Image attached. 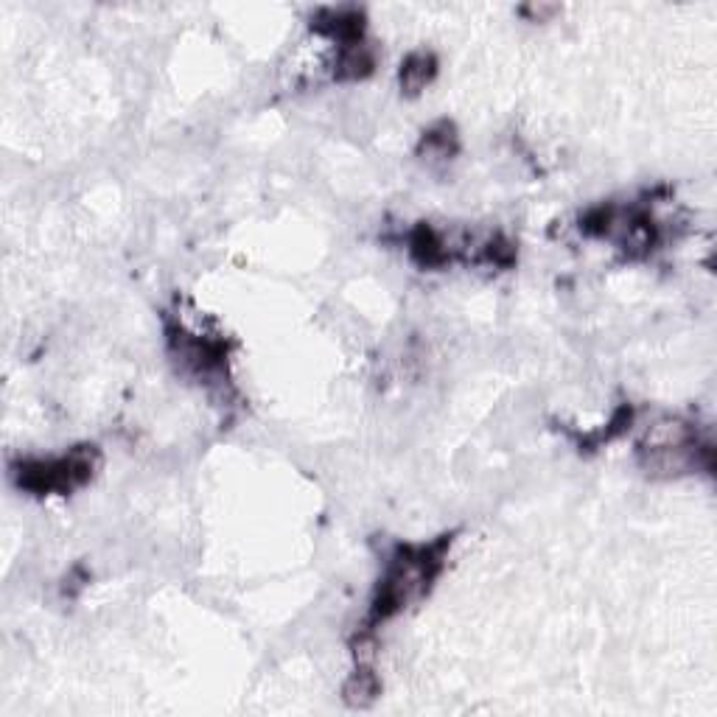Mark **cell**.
Listing matches in <instances>:
<instances>
[{
    "mask_svg": "<svg viewBox=\"0 0 717 717\" xmlns=\"http://www.w3.org/2000/svg\"><path fill=\"white\" fill-rule=\"evenodd\" d=\"M376 70V51L368 40L359 43L337 45L334 63H331V76L334 81H362Z\"/></svg>",
    "mask_w": 717,
    "mask_h": 717,
    "instance_id": "obj_3",
    "label": "cell"
},
{
    "mask_svg": "<svg viewBox=\"0 0 717 717\" xmlns=\"http://www.w3.org/2000/svg\"><path fill=\"white\" fill-rule=\"evenodd\" d=\"M451 544H455V536H440L426 544H399L381 569L379 586L370 600L362 630L376 634L381 625H388L390 619L421 603L446 569Z\"/></svg>",
    "mask_w": 717,
    "mask_h": 717,
    "instance_id": "obj_1",
    "label": "cell"
},
{
    "mask_svg": "<svg viewBox=\"0 0 717 717\" xmlns=\"http://www.w3.org/2000/svg\"><path fill=\"white\" fill-rule=\"evenodd\" d=\"M101 466V455L96 446H74L59 457H29L12 466V477L20 491L34 496L51 493H74L88 485Z\"/></svg>",
    "mask_w": 717,
    "mask_h": 717,
    "instance_id": "obj_2",
    "label": "cell"
},
{
    "mask_svg": "<svg viewBox=\"0 0 717 717\" xmlns=\"http://www.w3.org/2000/svg\"><path fill=\"white\" fill-rule=\"evenodd\" d=\"M381 695V679L373 664L356 661V668L343 684V701L350 709H370Z\"/></svg>",
    "mask_w": 717,
    "mask_h": 717,
    "instance_id": "obj_6",
    "label": "cell"
},
{
    "mask_svg": "<svg viewBox=\"0 0 717 717\" xmlns=\"http://www.w3.org/2000/svg\"><path fill=\"white\" fill-rule=\"evenodd\" d=\"M460 152V135H457V126L451 121H437L429 130L421 135L418 149L415 155L426 163V166H446L451 163Z\"/></svg>",
    "mask_w": 717,
    "mask_h": 717,
    "instance_id": "obj_4",
    "label": "cell"
},
{
    "mask_svg": "<svg viewBox=\"0 0 717 717\" xmlns=\"http://www.w3.org/2000/svg\"><path fill=\"white\" fill-rule=\"evenodd\" d=\"M522 14H530L533 23H538V20H547L552 18V14H558V7H538V3H530V7H524Z\"/></svg>",
    "mask_w": 717,
    "mask_h": 717,
    "instance_id": "obj_7",
    "label": "cell"
},
{
    "mask_svg": "<svg viewBox=\"0 0 717 717\" xmlns=\"http://www.w3.org/2000/svg\"><path fill=\"white\" fill-rule=\"evenodd\" d=\"M440 63L432 51L421 48L406 54L404 63L399 68V88L404 96H421L426 88H432V81L437 79Z\"/></svg>",
    "mask_w": 717,
    "mask_h": 717,
    "instance_id": "obj_5",
    "label": "cell"
}]
</instances>
